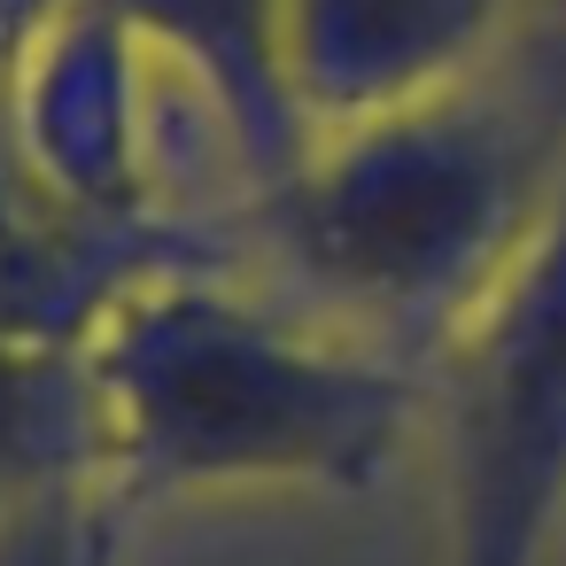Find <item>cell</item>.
<instances>
[{"label":"cell","mask_w":566,"mask_h":566,"mask_svg":"<svg viewBox=\"0 0 566 566\" xmlns=\"http://www.w3.org/2000/svg\"><path fill=\"white\" fill-rule=\"evenodd\" d=\"M78 357L109 496L373 489L427 403L403 357L264 311L218 264L133 287Z\"/></svg>","instance_id":"obj_2"},{"label":"cell","mask_w":566,"mask_h":566,"mask_svg":"<svg viewBox=\"0 0 566 566\" xmlns=\"http://www.w3.org/2000/svg\"><path fill=\"white\" fill-rule=\"evenodd\" d=\"M40 9H48V0H0V78H9V63L24 48V32L40 24Z\"/></svg>","instance_id":"obj_10"},{"label":"cell","mask_w":566,"mask_h":566,"mask_svg":"<svg viewBox=\"0 0 566 566\" xmlns=\"http://www.w3.org/2000/svg\"><path fill=\"white\" fill-rule=\"evenodd\" d=\"M102 9H117L140 48L187 63V78L218 102L233 148L249 156L256 187L303 164L311 125L280 63V0H102Z\"/></svg>","instance_id":"obj_7"},{"label":"cell","mask_w":566,"mask_h":566,"mask_svg":"<svg viewBox=\"0 0 566 566\" xmlns=\"http://www.w3.org/2000/svg\"><path fill=\"white\" fill-rule=\"evenodd\" d=\"M442 566H543L566 520V202L434 357Z\"/></svg>","instance_id":"obj_3"},{"label":"cell","mask_w":566,"mask_h":566,"mask_svg":"<svg viewBox=\"0 0 566 566\" xmlns=\"http://www.w3.org/2000/svg\"><path fill=\"white\" fill-rule=\"evenodd\" d=\"M520 0H280L287 94L318 133L419 109L504 55Z\"/></svg>","instance_id":"obj_6"},{"label":"cell","mask_w":566,"mask_h":566,"mask_svg":"<svg viewBox=\"0 0 566 566\" xmlns=\"http://www.w3.org/2000/svg\"><path fill=\"white\" fill-rule=\"evenodd\" d=\"M566 202V40L551 71H473L465 86L318 133L256 187L241 233L388 357L434 365Z\"/></svg>","instance_id":"obj_1"},{"label":"cell","mask_w":566,"mask_h":566,"mask_svg":"<svg viewBox=\"0 0 566 566\" xmlns=\"http://www.w3.org/2000/svg\"><path fill=\"white\" fill-rule=\"evenodd\" d=\"M226 264L218 233L156 218H117L63 195L0 109V342L17 349H86L94 326L164 272Z\"/></svg>","instance_id":"obj_4"},{"label":"cell","mask_w":566,"mask_h":566,"mask_svg":"<svg viewBox=\"0 0 566 566\" xmlns=\"http://www.w3.org/2000/svg\"><path fill=\"white\" fill-rule=\"evenodd\" d=\"M140 40L102 0H48L40 24L24 32L0 109L32 164L117 218H156L148 187V109H140Z\"/></svg>","instance_id":"obj_5"},{"label":"cell","mask_w":566,"mask_h":566,"mask_svg":"<svg viewBox=\"0 0 566 566\" xmlns=\"http://www.w3.org/2000/svg\"><path fill=\"white\" fill-rule=\"evenodd\" d=\"M0 566H117V496L63 489L0 527Z\"/></svg>","instance_id":"obj_9"},{"label":"cell","mask_w":566,"mask_h":566,"mask_svg":"<svg viewBox=\"0 0 566 566\" xmlns=\"http://www.w3.org/2000/svg\"><path fill=\"white\" fill-rule=\"evenodd\" d=\"M63 489H102V411L86 357L0 342V527Z\"/></svg>","instance_id":"obj_8"}]
</instances>
